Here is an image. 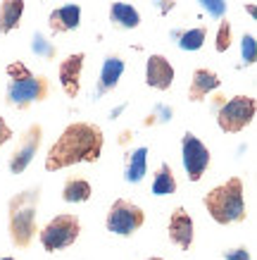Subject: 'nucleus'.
Instances as JSON below:
<instances>
[{
	"label": "nucleus",
	"instance_id": "nucleus-1",
	"mask_svg": "<svg viewBox=\"0 0 257 260\" xmlns=\"http://www.w3.org/2000/svg\"><path fill=\"white\" fill-rule=\"evenodd\" d=\"M105 136L98 124L91 122H71L50 146L46 155L48 172H60L64 167L79 162H98L102 155Z\"/></svg>",
	"mask_w": 257,
	"mask_h": 260
},
{
	"label": "nucleus",
	"instance_id": "nucleus-2",
	"mask_svg": "<svg viewBox=\"0 0 257 260\" xmlns=\"http://www.w3.org/2000/svg\"><path fill=\"white\" fill-rule=\"evenodd\" d=\"M41 186L26 189L8 201V234L15 248H29L39 232Z\"/></svg>",
	"mask_w": 257,
	"mask_h": 260
},
{
	"label": "nucleus",
	"instance_id": "nucleus-3",
	"mask_svg": "<svg viewBox=\"0 0 257 260\" xmlns=\"http://www.w3.org/2000/svg\"><path fill=\"white\" fill-rule=\"evenodd\" d=\"M203 205L207 208L210 217L217 224H236L248 217V208H245V186H243L241 177H231L224 184L214 186L207 191L203 198Z\"/></svg>",
	"mask_w": 257,
	"mask_h": 260
},
{
	"label": "nucleus",
	"instance_id": "nucleus-4",
	"mask_svg": "<svg viewBox=\"0 0 257 260\" xmlns=\"http://www.w3.org/2000/svg\"><path fill=\"white\" fill-rule=\"evenodd\" d=\"M8 88H5V101L10 108L26 110L33 103H43L50 93V81L43 74H33L22 60L8 64Z\"/></svg>",
	"mask_w": 257,
	"mask_h": 260
},
{
	"label": "nucleus",
	"instance_id": "nucleus-5",
	"mask_svg": "<svg viewBox=\"0 0 257 260\" xmlns=\"http://www.w3.org/2000/svg\"><path fill=\"white\" fill-rule=\"evenodd\" d=\"M79 234H81V220L74 213H64L53 217L46 227L41 229L39 241L48 253H55V251H62V248L74 246Z\"/></svg>",
	"mask_w": 257,
	"mask_h": 260
},
{
	"label": "nucleus",
	"instance_id": "nucleus-6",
	"mask_svg": "<svg viewBox=\"0 0 257 260\" xmlns=\"http://www.w3.org/2000/svg\"><path fill=\"white\" fill-rule=\"evenodd\" d=\"M255 98L252 95H234L217 108V124L224 134H238L255 119Z\"/></svg>",
	"mask_w": 257,
	"mask_h": 260
},
{
	"label": "nucleus",
	"instance_id": "nucleus-7",
	"mask_svg": "<svg viewBox=\"0 0 257 260\" xmlns=\"http://www.w3.org/2000/svg\"><path fill=\"white\" fill-rule=\"evenodd\" d=\"M145 222V213L140 210L136 203L126 201V198H117L109 205L107 217H105V227L107 232L117 234V237H131L136 234Z\"/></svg>",
	"mask_w": 257,
	"mask_h": 260
},
{
	"label": "nucleus",
	"instance_id": "nucleus-8",
	"mask_svg": "<svg viewBox=\"0 0 257 260\" xmlns=\"http://www.w3.org/2000/svg\"><path fill=\"white\" fill-rule=\"evenodd\" d=\"M181 162L191 181H200L210 167V148L193 132H186L181 136Z\"/></svg>",
	"mask_w": 257,
	"mask_h": 260
},
{
	"label": "nucleus",
	"instance_id": "nucleus-9",
	"mask_svg": "<svg viewBox=\"0 0 257 260\" xmlns=\"http://www.w3.org/2000/svg\"><path fill=\"white\" fill-rule=\"evenodd\" d=\"M41 143H43V126L41 124H29L22 132L19 141H17V148L12 150V155H10V162H8L10 172L22 174L26 167L31 165V160L36 158Z\"/></svg>",
	"mask_w": 257,
	"mask_h": 260
},
{
	"label": "nucleus",
	"instance_id": "nucleus-10",
	"mask_svg": "<svg viewBox=\"0 0 257 260\" xmlns=\"http://www.w3.org/2000/svg\"><path fill=\"white\" fill-rule=\"evenodd\" d=\"M169 241L176 248L181 251H188L193 246V239H195V224H193V217L188 215L186 208H176L169 217Z\"/></svg>",
	"mask_w": 257,
	"mask_h": 260
},
{
	"label": "nucleus",
	"instance_id": "nucleus-11",
	"mask_svg": "<svg viewBox=\"0 0 257 260\" xmlns=\"http://www.w3.org/2000/svg\"><path fill=\"white\" fill-rule=\"evenodd\" d=\"M84 53H74V55H67L57 67V79H60V86L69 98H77L79 91H81V72H84Z\"/></svg>",
	"mask_w": 257,
	"mask_h": 260
},
{
	"label": "nucleus",
	"instance_id": "nucleus-12",
	"mask_svg": "<svg viewBox=\"0 0 257 260\" xmlns=\"http://www.w3.org/2000/svg\"><path fill=\"white\" fill-rule=\"evenodd\" d=\"M174 64L164 55L155 53L145 60V84L155 91H169L174 84Z\"/></svg>",
	"mask_w": 257,
	"mask_h": 260
},
{
	"label": "nucleus",
	"instance_id": "nucleus-13",
	"mask_svg": "<svg viewBox=\"0 0 257 260\" xmlns=\"http://www.w3.org/2000/svg\"><path fill=\"white\" fill-rule=\"evenodd\" d=\"M222 86L217 72L207 70V67H198L191 77V86H188V101L191 103H203L207 95H212Z\"/></svg>",
	"mask_w": 257,
	"mask_h": 260
},
{
	"label": "nucleus",
	"instance_id": "nucleus-14",
	"mask_svg": "<svg viewBox=\"0 0 257 260\" xmlns=\"http://www.w3.org/2000/svg\"><path fill=\"white\" fill-rule=\"evenodd\" d=\"M79 24H81V8L77 3H69V5L53 10L50 17H48V26H50L53 34L74 31V29H79Z\"/></svg>",
	"mask_w": 257,
	"mask_h": 260
},
{
	"label": "nucleus",
	"instance_id": "nucleus-15",
	"mask_svg": "<svg viewBox=\"0 0 257 260\" xmlns=\"http://www.w3.org/2000/svg\"><path fill=\"white\" fill-rule=\"evenodd\" d=\"M122 74H124V60L119 55L105 57V60H102V67H100V77H98V91H95V95L112 93V91L117 88Z\"/></svg>",
	"mask_w": 257,
	"mask_h": 260
},
{
	"label": "nucleus",
	"instance_id": "nucleus-16",
	"mask_svg": "<svg viewBox=\"0 0 257 260\" xmlns=\"http://www.w3.org/2000/svg\"><path fill=\"white\" fill-rule=\"evenodd\" d=\"M148 172V148L140 146V148H133L129 155H126L124 162V181L126 184H140L143 177Z\"/></svg>",
	"mask_w": 257,
	"mask_h": 260
},
{
	"label": "nucleus",
	"instance_id": "nucleus-17",
	"mask_svg": "<svg viewBox=\"0 0 257 260\" xmlns=\"http://www.w3.org/2000/svg\"><path fill=\"white\" fill-rule=\"evenodd\" d=\"M24 15V0H3L0 3V36L15 31Z\"/></svg>",
	"mask_w": 257,
	"mask_h": 260
},
{
	"label": "nucleus",
	"instance_id": "nucleus-18",
	"mask_svg": "<svg viewBox=\"0 0 257 260\" xmlns=\"http://www.w3.org/2000/svg\"><path fill=\"white\" fill-rule=\"evenodd\" d=\"M109 22L119 29H138L140 26V12L129 3H112L109 8Z\"/></svg>",
	"mask_w": 257,
	"mask_h": 260
},
{
	"label": "nucleus",
	"instance_id": "nucleus-19",
	"mask_svg": "<svg viewBox=\"0 0 257 260\" xmlns=\"http://www.w3.org/2000/svg\"><path fill=\"white\" fill-rule=\"evenodd\" d=\"M176 189H179V181L174 177V170L169 162H162L153 177V184H150L153 196H171V193H176Z\"/></svg>",
	"mask_w": 257,
	"mask_h": 260
},
{
	"label": "nucleus",
	"instance_id": "nucleus-20",
	"mask_svg": "<svg viewBox=\"0 0 257 260\" xmlns=\"http://www.w3.org/2000/svg\"><path fill=\"white\" fill-rule=\"evenodd\" d=\"M93 196L91 184L81 177H69L62 186V201L64 203H86L88 198Z\"/></svg>",
	"mask_w": 257,
	"mask_h": 260
},
{
	"label": "nucleus",
	"instance_id": "nucleus-21",
	"mask_svg": "<svg viewBox=\"0 0 257 260\" xmlns=\"http://www.w3.org/2000/svg\"><path fill=\"white\" fill-rule=\"evenodd\" d=\"M174 36L179 39V48L181 50H200L207 41V26H195V29H186V31H174Z\"/></svg>",
	"mask_w": 257,
	"mask_h": 260
},
{
	"label": "nucleus",
	"instance_id": "nucleus-22",
	"mask_svg": "<svg viewBox=\"0 0 257 260\" xmlns=\"http://www.w3.org/2000/svg\"><path fill=\"white\" fill-rule=\"evenodd\" d=\"M31 53L33 55L43 57V60H55V55H57V48L53 46V41H48L46 34L36 31L31 36Z\"/></svg>",
	"mask_w": 257,
	"mask_h": 260
},
{
	"label": "nucleus",
	"instance_id": "nucleus-23",
	"mask_svg": "<svg viewBox=\"0 0 257 260\" xmlns=\"http://www.w3.org/2000/svg\"><path fill=\"white\" fill-rule=\"evenodd\" d=\"M171 115H174V108H171V105H162V103H157L155 108L150 110L148 117L143 119V124H145V126L167 124V122H171Z\"/></svg>",
	"mask_w": 257,
	"mask_h": 260
},
{
	"label": "nucleus",
	"instance_id": "nucleus-24",
	"mask_svg": "<svg viewBox=\"0 0 257 260\" xmlns=\"http://www.w3.org/2000/svg\"><path fill=\"white\" fill-rule=\"evenodd\" d=\"M231 39H234V29H231V22L222 19L217 29V41H214V50L217 53H226L231 48Z\"/></svg>",
	"mask_w": 257,
	"mask_h": 260
},
{
	"label": "nucleus",
	"instance_id": "nucleus-25",
	"mask_svg": "<svg viewBox=\"0 0 257 260\" xmlns=\"http://www.w3.org/2000/svg\"><path fill=\"white\" fill-rule=\"evenodd\" d=\"M241 57H243V64H255V57H257V41L252 34H245L241 39Z\"/></svg>",
	"mask_w": 257,
	"mask_h": 260
},
{
	"label": "nucleus",
	"instance_id": "nucleus-26",
	"mask_svg": "<svg viewBox=\"0 0 257 260\" xmlns=\"http://www.w3.org/2000/svg\"><path fill=\"white\" fill-rule=\"evenodd\" d=\"M200 8L212 17V19H224L226 15V0H198Z\"/></svg>",
	"mask_w": 257,
	"mask_h": 260
},
{
	"label": "nucleus",
	"instance_id": "nucleus-27",
	"mask_svg": "<svg viewBox=\"0 0 257 260\" xmlns=\"http://www.w3.org/2000/svg\"><path fill=\"white\" fill-rule=\"evenodd\" d=\"M224 260H252V258H250V251L245 246H236V248L224 251Z\"/></svg>",
	"mask_w": 257,
	"mask_h": 260
},
{
	"label": "nucleus",
	"instance_id": "nucleus-28",
	"mask_svg": "<svg viewBox=\"0 0 257 260\" xmlns=\"http://www.w3.org/2000/svg\"><path fill=\"white\" fill-rule=\"evenodd\" d=\"M12 136H15V134H12L10 124H8V122H5L3 117H0V148H3V146H5V143H8Z\"/></svg>",
	"mask_w": 257,
	"mask_h": 260
},
{
	"label": "nucleus",
	"instance_id": "nucleus-29",
	"mask_svg": "<svg viewBox=\"0 0 257 260\" xmlns=\"http://www.w3.org/2000/svg\"><path fill=\"white\" fill-rule=\"evenodd\" d=\"M174 8V0H160V3H157V10H160V12H169V10Z\"/></svg>",
	"mask_w": 257,
	"mask_h": 260
},
{
	"label": "nucleus",
	"instance_id": "nucleus-30",
	"mask_svg": "<svg viewBox=\"0 0 257 260\" xmlns=\"http://www.w3.org/2000/svg\"><path fill=\"white\" fill-rule=\"evenodd\" d=\"M124 110H126V103H122V105H117L115 110L109 112V117H112V119H117V117H119V115H122V112H124Z\"/></svg>",
	"mask_w": 257,
	"mask_h": 260
},
{
	"label": "nucleus",
	"instance_id": "nucleus-31",
	"mask_svg": "<svg viewBox=\"0 0 257 260\" xmlns=\"http://www.w3.org/2000/svg\"><path fill=\"white\" fill-rule=\"evenodd\" d=\"M145 260H164V258H157V255H153V258H145Z\"/></svg>",
	"mask_w": 257,
	"mask_h": 260
},
{
	"label": "nucleus",
	"instance_id": "nucleus-32",
	"mask_svg": "<svg viewBox=\"0 0 257 260\" xmlns=\"http://www.w3.org/2000/svg\"><path fill=\"white\" fill-rule=\"evenodd\" d=\"M0 260H15V258H10V255H8V258H0Z\"/></svg>",
	"mask_w": 257,
	"mask_h": 260
}]
</instances>
